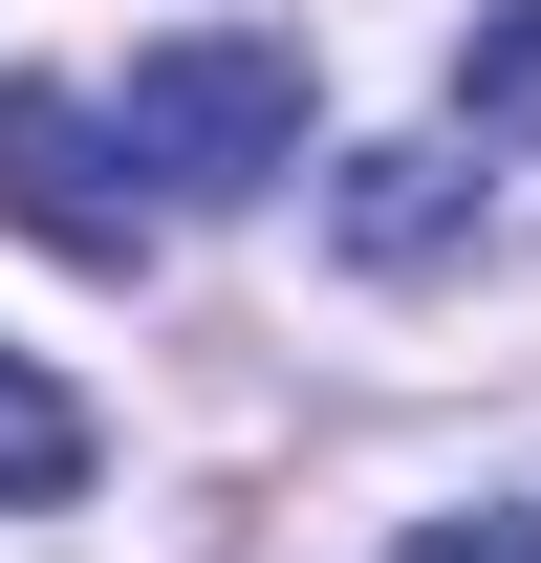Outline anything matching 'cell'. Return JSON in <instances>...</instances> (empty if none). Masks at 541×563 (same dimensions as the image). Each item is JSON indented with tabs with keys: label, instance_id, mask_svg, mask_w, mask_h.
Instances as JSON below:
<instances>
[{
	"label": "cell",
	"instance_id": "cell-1",
	"mask_svg": "<svg viewBox=\"0 0 541 563\" xmlns=\"http://www.w3.org/2000/svg\"><path fill=\"white\" fill-rule=\"evenodd\" d=\"M131 174H174V196H261V174H303V44H261V22H196V44H152L131 66Z\"/></svg>",
	"mask_w": 541,
	"mask_h": 563
},
{
	"label": "cell",
	"instance_id": "cell-2",
	"mask_svg": "<svg viewBox=\"0 0 541 563\" xmlns=\"http://www.w3.org/2000/svg\"><path fill=\"white\" fill-rule=\"evenodd\" d=\"M0 217H22L44 261H87V282H131V261H152L131 131H109V109H66V87H0Z\"/></svg>",
	"mask_w": 541,
	"mask_h": 563
},
{
	"label": "cell",
	"instance_id": "cell-3",
	"mask_svg": "<svg viewBox=\"0 0 541 563\" xmlns=\"http://www.w3.org/2000/svg\"><path fill=\"white\" fill-rule=\"evenodd\" d=\"M346 261H390V282L476 261V174L455 152H346Z\"/></svg>",
	"mask_w": 541,
	"mask_h": 563
},
{
	"label": "cell",
	"instance_id": "cell-4",
	"mask_svg": "<svg viewBox=\"0 0 541 563\" xmlns=\"http://www.w3.org/2000/svg\"><path fill=\"white\" fill-rule=\"evenodd\" d=\"M0 498H87V412H66L22 347H0Z\"/></svg>",
	"mask_w": 541,
	"mask_h": 563
},
{
	"label": "cell",
	"instance_id": "cell-5",
	"mask_svg": "<svg viewBox=\"0 0 541 563\" xmlns=\"http://www.w3.org/2000/svg\"><path fill=\"white\" fill-rule=\"evenodd\" d=\"M455 109L541 152V0H476V44H455Z\"/></svg>",
	"mask_w": 541,
	"mask_h": 563
},
{
	"label": "cell",
	"instance_id": "cell-6",
	"mask_svg": "<svg viewBox=\"0 0 541 563\" xmlns=\"http://www.w3.org/2000/svg\"><path fill=\"white\" fill-rule=\"evenodd\" d=\"M411 563H541V498H476V520H411Z\"/></svg>",
	"mask_w": 541,
	"mask_h": 563
}]
</instances>
